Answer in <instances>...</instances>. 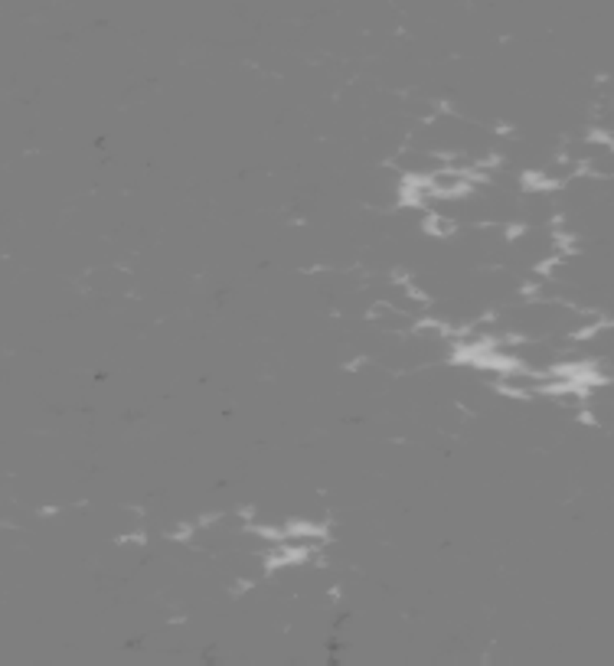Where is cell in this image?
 Masks as SVG:
<instances>
[{
  "mask_svg": "<svg viewBox=\"0 0 614 666\" xmlns=\"http://www.w3.org/2000/svg\"><path fill=\"white\" fill-rule=\"evenodd\" d=\"M366 363H369V356H353V359H346V363H344V369H346V373H359Z\"/></svg>",
  "mask_w": 614,
  "mask_h": 666,
  "instance_id": "3",
  "label": "cell"
},
{
  "mask_svg": "<svg viewBox=\"0 0 614 666\" xmlns=\"http://www.w3.org/2000/svg\"><path fill=\"white\" fill-rule=\"evenodd\" d=\"M421 232L431 238H451L458 236V219L438 213V209H428V213H421Z\"/></svg>",
  "mask_w": 614,
  "mask_h": 666,
  "instance_id": "1",
  "label": "cell"
},
{
  "mask_svg": "<svg viewBox=\"0 0 614 666\" xmlns=\"http://www.w3.org/2000/svg\"><path fill=\"white\" fill-rule=\"evenodd\" d=\"M115 546L118 549H147V529H144V523H138L131 533L115 536Z\"/></svg>",
  "mask_w": 614,
  "mask_h": 666,
  "instance_id": "2",
  "label": "cell"
},
{
  "mask_svg": "<svg viewBox=\"0 0 614 666\" xmlns=\"http://www.w3.org/2000/svg\"><path fill=\"white\" fill-rule=\"evenodd\" d=\"M36 513L43 516V519H56V516H59V506H40Z\"/></svg>",
  "mask_w": 614,
  "mask_h": 666,
  "instance_id": "4",
  "label": "cell"
}]
</instances>
